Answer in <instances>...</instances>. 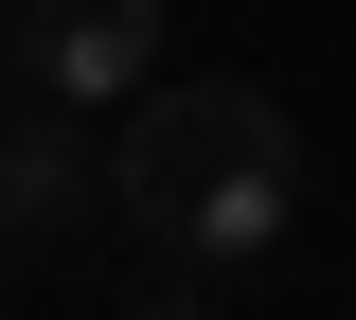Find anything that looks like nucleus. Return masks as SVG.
Masks as SVG:
<instances>
[{"instance_id": "nucleus-2", "label": "nucleus", "mask_w": 356, "mask_h": 320, "mask_svg": "<svg viewBox=\"0 0 356 320\" xmlns=\"http://www.w3.org/2000/svg\"><path fill=\"white\" fill-rule=\"evenodd\" d=\"M18 71L107 125V107L161 90V0H18Z\"/></svg>"}, {"instance_id": "nucleus-1", "label": "nucleus", "mask_w": 356, "mask_h": 320, "mask_svg": "<svg viewBox=\"0 0 356 320\" xmlns=\"http://www.w3.org/2000/svg\"><path fill=\"white\" fill-rule=\"evenodd\" d=\"M107 214L178 267H250L267 231L303 214V125L250 90V71H196V90H143L107 142Z\"/></svg>"}, {"instance_id": "nucleus-5", "label": "nucleus", "mask_w": 356, "mask_h": 320, "mask_svg": "<svg viewBox=\"0 0 356 320\" xmlns=\"http://www.w3.org/2000/svg\"><path fill=\"white\" fill-rule=\"evenodd\" d=\"M0 71H18V18H0Z\"/></svg>"}, {"instance_id": "nucleus-4", "label": "nucleus", "mask_w": 356, "mask_h": 320, "mask_svg": "<svg viewBox=\"0 0 356 320\" xmlns=\"http://www.w3.org/2000/svg\"><path fill=\"white\" fill-rule=\"evenodd\" d=\"M125 320H214V303H196V285H143V303H125Z\"/></svg>"}, {"instance_id": "nucleus-3", "label": "nucleus", "mask_w": 356, "mask_h": 320, "mask_svg": "<svg viewBox=\"0 0 356 320\" xmlns=\"http://www.w3.org/2000/svg\"><path fill=\"white\" fill-rule=\"evenodd\" d=\"M107 214V125L89 107H36V125H0V249H54V231Z\"/></svg>"}]
</instances>
